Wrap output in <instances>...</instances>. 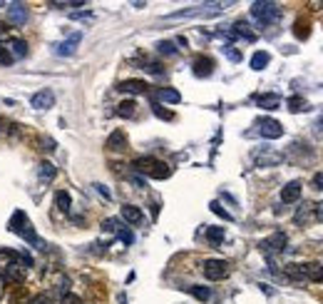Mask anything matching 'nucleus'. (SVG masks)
Masks as SVG:
<instances>
[{
	"instance_id": "nucleus-1",
	"label": "nucleus",
	"mask_w": 323,
	"mask_h": 304,
	"mask_svg": "<svg viewBox=\"0 0 323 304\" xmlns=\"http://www.w3.org/2000/svg\"><path fill=\"white\" fill-rule=\"evenodd\" d=\"M132 167H134V172L147 175V177H152V180H167V177L172 175V170H169L167 162H162V160H157V157H149V155L137 157V160L132 162Z\"/></svg>"
},
{
	"instance_id": "nucleus-2",
	"label": "nucleus",
	"mask_w": 323,
	"mask_h": 304,
	"mask_svg": "<svg viewBox=\"0 0 323 304\" xmlns=\"http://www.w3.org/2000/svg\"><path fill=\"white\" fill-rule=\"evenodd\" d=\"M251 15L261 25H273L281 20V5L268 3V0H256V3H251Z\"/></svg>"
},
{
	"instance_id": "nucleus-3",
	"label": "nucleus",
	"mask_w": 323,
	"mask_h": 304,
	"mask_svg": "<svg viewBox=\"0 0 323 304\" xmlns=\"http://www.w3.org/2000/svg\"><path fill=\"white\" fill-rule=\"evenodd\" d=\"M286 274L291 279H308V282H323V264L308 262V264H288Z\"/></svg>"
},
{
	"instance_id": "nucleus-4",
	"label": "nucleus",
	"mask_w": 323,
	"mask_h": 304,
	"mask_svg": "<svg viewBox=\"0 0 323 304\" xmlns=\"http://www.w3.org/2000/svg\"><path fill=\"white\" fill-rule=\"evenodd\" d=\"M251 157H254L256 167H276V165H281L286 160L283 152L273 150V147H258V150H254Z\"/></svg>"
},
{
	"instance_id": "nucleus-5",
	"label": "nucleus",
	"mask_w": 323,
	"mask_h": 304,
	"mask_svg": "<svg viewBox=\"0 0 323 304\" xmlns=\"http://www.w3.org/2000/svg\"><path fill=\"white\" fill-rule=\"evenodd\" d=\"M204 274L211 279V282H221L231 274V267L226 259H206L204 262Z\"/></svg>"
},
{
	"instance_id": "nucleus-6",
	"label": "nucleus",
	"mask_w": 323,
	"mask_h": 304,
	"mask_svg": "<svg viewBox=\"0 0 323 304\" xmlns=\"http://www.w3.org/2000/svg\"><path fill=\"white\" fill-rule=\"evenodd\" d=\"M256 132L266 140H278L283 135V125L273 117H258L256 120Z\"/></svg>"
},
{
	"instance_id": "nucleus-7",
	"label": "nucleus",
	"mask_w": 323,
	"mask_h": 304,
	"mask_svg": "<svg viewBox=\"0 0 323 304\" xmlns=\"http://www.w3.org/2000/svg\"><path fill=\"white\" fill-rule=\"evenodd\" d=\"M286 234L283 232H276V234H271V237H266V239H261L258 242V247H261V252L263 254H278V252H283L286 249Z\"/></svg>"
},
{
	"instance_id": "nucleus-8",
	"label": "nucleus",
	"mask_w": 323,
	"mask_h": 304,
	"mask_svg": "<svg viewBox=\"0 0 323 304\" xmlns=\"http://www.w3.org/2000/svg\"><path fill=\"white\" fill-rule=\"evenodd\" d=\"M80 40H82V33H72V38H67L65 43H58V45H53V50H55V55H60V58L75 55V50H77Z\"/></svg>"
},
{
	"instance_id": "nucleus-9",
	"label": "nucleus",
	"mask_w": 323,
	"mask_h": 304,
	"mask_svg": "<svg viewBox=\"0 0 323 304\" xmlns=\"http://www.w3.org/2000/svg\"><path fill=\"white\" fill-rule=\"evenodd\" d=\"M298 197H301V182H298V180L286 182L283 190H281V202H283V205H293Z\"/></svg>"
},
{
	"instance_id": "nucleus-10",
	"label": "nucleus",
	"mask_w": 323,
	"mask_h": 304,
	"mask_svg": "<svg viewBox=\"0 0 323 304\" xmlns=\"http://www.w3.org/2000/svg\"><path fill=\"white\" fill-rule=\"evenodd\" d=\"M192 70L196 77H209L214 73V60H211L209 55H199V58H194Z\"/></svg>"
},
{
	"instance_id": "nucleus-11",
	"label": "nucleus",
	"mask_w": 323,
	"mask_h": 304,
	"mask_svg": "<svg viewBox=\"0 0 323 304\" xmlns=\"http://www.w3.org/2000/svg\"><path fill=\"white\" fill-rule=\"evenodd\" d=\"M30 105H33L35 110H48V107L55 105V95H53L50 90H40V92H35V95L30 97Z\"/></svg>"
},
{
	"instance_id": "nucleus-12",
	"label": "nucleus",
	"mask_w": 323,
	"mask_h": 304,
	"mask_svg": "<svg viewBox=\"0 0 323 304\" xmlns=\"http://www.w3.org/2000/svg\"><path fill=\"white\" fill-rule=\"evenodd\" d=\"M8 15H10V23H15V25H25L28 23V8L23 3H10Z\"/></svg>"
},
{
	"instance_id": "nucleus-13",
	"label": "nucleus",
	"mask_w": 323,
	"mask_h": 304,
	"mask_svg": "<svg viewBox=\"0 0 323 304\" xmlns=\"http://www.w3.org/2000/svg\"><path fill=\"white\" fill-rule=\"evenodd\" d=\"M231 38H241V40H246V43H254L256 40V33L244 23V20H239V23H234V28H231V33H229Z\"/></svg>"
},
{
	"instance_id": "nucleus-14",
	"label": "nucleus",
	"mask_w": 323,
	"mask_h": 304,
	"mask_svg": "<svg viewBox=\"0 0 323 304\" xmlns=\"http://www.w3.org/2000/svg\"><path fill=\"white\" fill-rule=\"evenodd\" d=\"M117 90L129 92V95H144V92L149 90V85H147L144 80H125V82L117 85Z\"/></svg>"
},
{
	"instance_id": "nucleus-15",
	"label": "nucleus",
	"mask_w": 323,
	"mask_h": 304,
	"mask_svg": "<svg viewBox=\"0 0 323 304\" xmlns=\"http://www.w3.org/2000/svg\"><path fill=\"white\" fill-rule=\"evenodd\" d=\"M107 150L125 152V150H127V135H125L122 130H115V132L107 137Z\"/></svg>"
},
{
	"instance_id": "nucleus-16",
	"label": "nucleus",
	"mask_w": 323,
	"mask_h": 304,
	"mask_svg": "<svg viewBox=\"0 0 323 304\" xmlns=\"http://www.w3.org/2000/svg\"><path fill=\"white\" fill-rule=\"evenodd\" d=\"M254 102L263 110H276L281 105V97L276 92H266V95H254Z\"/></svg>"
},
{
	"instance_id": "nucleus-17",
	"label": "nucleus",
	"mask_w": 323,
	"mask_h": 304,
	"mask_svg": "<svg viewBox=\"0 0 323 304\" xmlns=\"http://www.w3.org/2000/svg\"><path fill=\"white\" fill-rule=\"evenodd\" d=\"M5 48H8V53L13 55V60H23V58L28 55V43L20 40V38H13Z\"/></svg>"
},
{
	"instance_id": "nucleus-18",
	"label": "nucleus",
	"mask_w": 323,
	"mask_h": 304,
	"mask_svg": "<svg viewBox=\"0 0 323 304\" xmlns=\"http://www.w3.org/2000/svg\"><path fill=\"white\" fill-rule=\"evenodd\" d=\"M122 220L129 222V225H142V222H144V215H142V210H139V207H134V205H125V207H122Z\"/></svg>"
},
{
	"instance_id": "nucleus-19",
	"label": "nucleus",
	"mask_w": 323,
	"mask_h": 304,
	"mask_svg": "<svg viewBox=\"0 0 323 304\" xmlns=\"http://www.w3.org/2000/svg\"><path fill=\"white\" fill-rule=\"evenodd\" d=\"M157 100L169 102V105H177V102H182V95H179L174 87H159V90H157Z\"/></svg>"
},
{
	"instance_id": "nucleus-20",
	"label": "nucleus",
	"mask_w": 323,
	"mask_h": 304,
	"mask_svg": "<svg viewBox=\"0 0 323 304\" xmlns=\"http://www.w3.org/2000/svg\"><path fill=\"white\" fill-rule=\"evenodd\" d=\"M25 225H28V215H25L23 210H18V212H13V217H10V222H8V229L18 234Z\"/></svg>"
},
{
	"instance_id": "nucleus-21",
	"label": "nucleus",
	"mask_w": 323,
	"mask_h": 304,
	"mask_svg": "<svg viewBox=\"0 0 323 304\" xmlns=\"http://www.w3.org/2000/svg\"><path fill=\"white\" fill-rule=\"evenodd\" d=\"M38 175H40V180L43 182H50V180H55V175H58V167L53 165V162H40V167H38Z\"/></svg>"
},
{
	"instance_id": "nucleus-22",
	"label": "nucleus",
	"mask_w": 323,
	"mask_h": 304,
	"mask_svg": "<svg viewBox=\"0 0 323 304\" xmlns=\"http://www.w3.org/2000/svg\"><path fill=\"white\" fill-rule=\"evenodd\" d=\"M268 63H271V55L266 53V50H258L254 53V58H251V70H263V68H268Z\"/></svg>"
},
{
	"instance_id": "nucleus-23",
	"label": "nucleus",
	"mask_w": 323,
	"mask_h": 304,
	"mask_svg": "<svg viewBox=\"0 0 323 304\" xmlns=\"http://www.w3.org/2000/svg\"><path fill=\"white\" fill-rule=\"evenodd\" d=\"M134 112H137L134 100H125V102L117 105V115H120V117H134Z\"/></svg>"
},
{
	"instance_id": "nucleus-24",
	"label": "nucleus",
	"mask_w": 323,
	"mask_h": 304,
	"mask_svg": "<svg viewBox=\"0 0 323 304\" xmlns=\"http://www.w3.org/2000/svg\"><path fill=\"white\" fill-rule=\"evenodd\" d=\"M55 205L63 210V212H70V207H72V200H70V192H65V190H60V192H55Z\"/></svg>"
},
{
	"instance_id": "nucleus-25",
	"label": "nucleus",
	"mask_w": 323,
	"mask_h": 304,
	"mask_svg": "<svg viewBox=\"0 0 323 304\" xmlns=\"http://www.w3.org/2000/svg\"><path fill=\"white\" fill-rule=\"evenodd\" d=\"M206 239L211 244H221L224 242V227H206Z\"/></svg>"
},
{
	"instance_id": "nucleus-26",
	"label": "nucleus",
	"mask_w": 323,
	"mask_h": 304,
	"mask_svg": "<svg viewBox=\"0 0 323 304\" xmlns=\"http://www.w3.org/2000/svg\"><path fill=\"white\" fill-rule=\"evenodd\" d=\"M157 53H162V55H177V45L172 40H159L157 43Z\"/></svg>"
},
{
	"instance_id": "nucleus-27",
	"label": "nucleus",
	"mask_w": 323,
	"mask_h": 304,
	"mask_svg": "<svg viewBox=\"0 0 323 304\" xmlns=\"http://www.w3.org/2000/svg\"><path fill=\"white\" fill-rule=\"evenodd\" d=\"M288 110H291V112H306V110H308V102H306L303 97H291V100H288Z\"/></svg>"
},
{
	"instance_id": "nucleus-28",
	"label": "nucleus",
	"mask_w": 323,
	"mask_h": 304,
	"mask_svg": "<svg viewBox=\"0 0 323 304\" xmlns=\"http://www.w3.org/2000/svg\"><path fill=\"white\" fill-rule=\"evenodd\" d=\"M152 112H154V115H157L159 120H164V122L174 120V112H169V110H167V107H162L159 102H154V105H152Z\"/></svg>"
},
{
	"instance_id": "nucleus-29",
	"label": "nucleus",
	"mask_w": 323,
	"mask_h": 304,
	"mask_svg": "<svg viewBox=\"0 0 323 304\" xmlns=\"http://www.w3.org/2000/svg\"><path fill=\"white\" fill-rule=\"evenodd\" d=\"M189 292H192L196 299H201V302H209V297H211V289L209 287H199V284L189 287Z\"/></svg>"
},
{
	"instance_id": "nucleus-30",
	"label": "nucleus",
	"mask_w": 323,
	"mask_h": 304,
	"mask_svg": "<svg viewBox=\"0 0 323 304\" xmlns=\"http://www.w3.org/2000/svg\"><path fill=\"white\" fill-rule=\"evenodd\" d=\"M308 215H313V205H303V207L298 210V215L293 217V220H296V225H303V222L308 220Z\"/></svg>"
},
{
	"instance_id": "nucleus-31",
	"label": "nucleus",
	"mask_w": 323,
	"mask_h": 304,
	"mask_svg": "<svg viewBox=\"0 0 323 304\" xmlns=\"http://www.w3.org/2000/svg\"><path fill=\"white\" fill-rule=\"evenodd\" d=\"M209 210H211L214 215H219L221 220H226V222H231V220H234V217H231V215H229V212H226V210L219 205V202H211V205H209Z\"/></svg>"
},
{
	"instance_id": "nucleus-32",
	"label": "nucleus",
	"mask_w": 323,
	"mask_h": 304,
	"mask_svg": "<svg viewBox=\"0 0 323 304\" xmlns=\"http://www.w3.org/2000/svg\"><path fill=\"white\" fill-rule=\"evenodd\" d=\"M120 229H122V222L115 220V217H110V220L102 222V232H120Z\"/></svg>"
},
{
	"instance_id": "nucleus-33",
	"label": "nucleus",
	"mask_w": 323,
	"mask_h": 304,
	"mask_svg": "<svg viewBox=\"0 0 323 304\" xmlns=\"http://www.w3.org/2000/svg\"><path fill=\"white\" fill-rule=\"evenodd\" d=\"M293 33H296L301 40H306V38H308V23H306V20H298V23L293 25Z\"/></svg>"
},
{
	"instance_id": "nucleus-34",
	"label": "nucleus",
	"mask_w": 323,
	"mask_h": 304,
	"mask_svg": "<svg viewBox=\"0 0 323 304\" xmlns=\"http://www.w3.org/2000/svg\"><path fill=\"white\" fill-rule=\"evenodd\" d=\"M221 53H224L231 63H241V53H239V50H234L231 45H224V48H221Z\"/></svg>"
},
{
	"instance_id": "nucleus-35",
	"label": "nucleus",
	"mask_w": 323,
	"mask_h": 304,
	"mask_svg": "<svg viewBox=\"0 0 323 304\" xmlns=\"http://www.w3.org/2000/svg\"><path fill=\"white\" fill-rule=\"evenodd\" d=\"M144 70L152 73V75H162V73H164V68H162L159 63H144Z\"/></svg>"
},
{
	"instance_id": "nucleus-36",
	"label": "nucleus",
	"mask_w": 323,
	"mask_h": 304,
	"mask_svg": "<svg viewBox=\"0 0 323 304\" xmlns=\"http://www.w3.org/2000/svg\"><path fill=\"white\" fill-rule=\"evenodd\" d=\"M117 237H120V239H122L125 244H132V242H134V234H132V232H129L127 227L120 229V232H117Z\"/></svg>"
},
{
	"instance_id": "nucleus-37",
	"label": "nucleus",
	"mask_w": 323,
	"mask_h": 304,
	"mask_svg": "<svg viewBox=\"0 0 323 304\" xmlns=\"http://www.w3.org/2000/svg\"><path fill=\"white\" fill-rule=\"evenodd\" d=\"M0 63H3V65H10V63H13V55L8 53L5 45H0Z\"/></svg>"
},
{
	"instance_id": "nucleus-38",
	"label": "nucleus",
	"mask_w": 323,
	"mask_h": 304,
	"mask_svg": "<svg viewBox=\"0 0 323 304\" xmlns=\"http://www.w3.org/2000/svg\"><path fill=\"white\" fill-rule=\"evenodd\" d=\"M92 187H95V190H97V192H100V195H102L105 200H112V192H110V190H107L105 185H100V182H95Z\"/></svg>"
},
{
	"instance_id": "nucleus-39",
	"label": "nucleus",
	"mask_w": 323,
	"mask_h": 304,
	"mask_svg": "<svg viewBox=\"0 0 323 304\" xmlns=\"http://www.w3.org/2000/svg\"><path fill=\"white\" fill-rule=\"evenodd\" d=\"M63 304H82V299L77 294H70L67 292V294H63Z\"/></svg>"
},
{
	"instance_id": "nucleus-40",
	"label": "nucleus",
	"mask_w": 323,
	"mask_h": 304,
	"mask_svg": "<svg viewBox=\"0 0 323 304\" xmlns=\"http://www.w3.org/2000/svg\"><path fill=\"white\" fill-rule=\"evenodd\" d=\"M40 142H43V150H45V152H53V150H55V140H50V137H43Z\"/></svg>"
},
{
	"instance_id": "nucleus-41",
	"label": "nucleus",
	"mask_w": 323,
	"mask_h": 304,
	"mask_svg": "<svg viewBox=\"0 0 323 304\" xmlns=\"http://www.w3.org/2000/svg\"><path fill=\"white\" fill-rule=\"evenodd\" d=\"M313 220H316V222H323V202L321 205H313Z\"/></svg>"
},
{
	"instance_id": "nucleus-42",
	"label": "nucleus",
	"mask_w": 323,
	"mask_h": 304,
	"mask_svg": "<svg viewBox=\"0 0 323 304\" xmlns=\"http://www.w3.org/2000/svg\"><path fill=\"white\" fill-rule=\"evenodd\" d=\"M30 304H53V299H50L48 294H38V297H35Z\"/></svg>"
},
{
	"instance_id": "nucleus-43",
	"label": "nucleus",
	"mask_w": 323,
	"mask_h": 304,
	"mask_svg": "<svg viewBox=\"0 0 323 304\" xmlns=\"http://www.w3.org/2000/svg\"><path fill=\"white\" fill-rule=\"evenodd\" d=\"M313 187H316V190H323V172H316V175H313Z\"/></svg>"
},
{
	"instance_id": "nucleus-44",
	"label": "nucleus",
	"mask_w": 323,
	"mask_h": 304,
	"mask_svg": "<svg viewBox=\"0 0 323 304\" xmlns=\"http://www.w3.org/2000/svg\"><path fill=\"white\" fill-rule=\"evenodd\" d=\"M132 182H134V185H137V187H144V180H142V177H137V175H134V177H132Z\"/></svg>"
},
{
	"instance_id": "nucleus-45",
	"label": "nucleus",
	"mask_w": 323,
	"mask_h": 304,
	"mask_svg": "<svg viewBox=\"0 0 323 304\" xmlns=\"http://www.w3.org/2000/svg\"><path fill=\"white\" fill-rule=\"evenodd\" d=\"M3 127H10V125H8V122H5V120H3V117H0V135H3V132H5V130H3Z\"/></svg>"
},
{
	"instance_id": "nucleus-46",
	"label": "nucleus",
	"mask_w": 323,
	"mask_h": 304,
	"mask_svg": "<svg viewBox=\"0 0 323 304\" xmlns=\"http://www.w3.org/2000/svg\"><path fill=\"white\" fill-rule=\"evenodd\" d=\"M316 137H321L323 140V130H316Z\"/></svg>"
},
{
	"instance_id": "nucleus-47",
	"label": "nucleus",
	"mask_w": 323,
	"mask_h": 304,
	"mask_svg": "<svg viewBox=\"0 0 323 304\" xmlns=\"http://www.w3.org/2000/svg\"><path fill=\"white\" fill-rule=\"evenodd\" d=\"M0 8H3V3H0Z\"/></svg>"
}]
</instances>
